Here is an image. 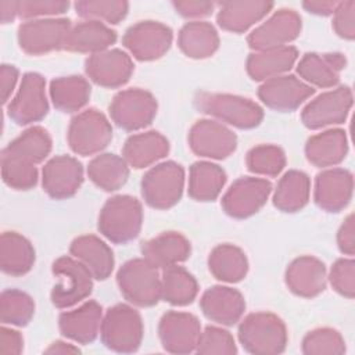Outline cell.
Masks as SVG:
<instances>
[{
    "instance_id": "8fae6325",
    "label": "cell",
    "mask_w": 355,
    "mask_h": 355,
    "mask_svg": "<svg viewBox=\"0 0 355 355\" xmlns=\"http://www.w3.org/2000/svg\"><path fill=\"white\" fill-rule=\"evenodd\" d=\"M47 111L44 78L36 72H26L17 94L7 105L10 118L18 125H28L43 119Z\"/></svg>"
},
{
    "instance_id": "d6a6232c",
    "label": "cell",
    "mask_w": 355,
    "mask_h": 355,
    "mask_svg": "<svg viewBox=\"0 0 355 355\" xmlns=\"http://www.w3.org/2000/svg\"><path fill=\"white\" fill-rule=\"evenodd\" d=\"M298 58L293 46L257 51L247 58V72L254 80H268L287 72Z\"/></svg>"
},
{
    "instance_id": "52a82bcc",
    "label": "cell",
    "mask_w": 355,
    "mask_h": 355,
    "mask_svg": "<svg viewBox=\"0 0 355 355\" xmlns=\"http://www.w3.org/2000/svg\"><path fill=\"white\" fill-rule=\"evenodd\" d=\"M184 171L173 161L161 162L146 172L141 180L144 201L157 209L173 207L182 197Z\"/></svg>"
},
{
    "instance_id": "816d5d0a",
    "label": "cell",
    "mask_w": 355,
    "mask_h": 355,
    "mask_svg": "<svg viewBox=\"0 0 355 355\" xmlns=\"http://www.w3.org/2000/svg\"><path fill=\"white\" fill-rule=\"evenodd\" d=\"M337 244L343 254L352 257L355 252V233H354V215H348L341 225L337 234Z\"/></svg>"
},
{
    "instance_id": "ee69618b",
    "label": "cell",
    "mask_w": 355,
    "mask_h": 355,
    "mask_svg": "<svg viewBox=\"0 0 355 355\" xmlns=\"http://www.w3.org/2000/svg\"><path fill=\"white\" fill-rule=\"evenodd\" d=\"M302 352L308 355H340L345 352V341L334 329H315L304 337Z\"/></svg>"
},
{
    "instance_id": "6f0895ef",
    "label": "cell",
    "mask_w": 355,
    "mask_h": 355,
    "mask_svg": "<svg viewBox=\"0 0 355 355\" xmlns=\"http://www.w3.org/2000/svg\"><path fill=\"white\" fill-rule=\"evenodd\" d=\"M80 349L73 344L64 341H54L49 348L44 349V354H79Z\"/></svg>"
},
{
    "instance_id": "ffe728a7",
    "label": "cell",
    "mask_w": 355,
    "mask_h": 355,
    "mask_svg": "<svg viewBox=\"0 0 355 355\" xmlns=\"http://www.w3.org/2000/svg\"><path fill=\"white\" fill-rule=\"evenodd\" d=\"M87 76L103 87H121L133 73L132 58L122 50H105L92 54L85 62Z\"/></svg>"
},
{
    "instance_id": "f6af8a7d",
    "label": "cell",
    "mask_w": 355,
    "mask_h": 355,
    "mask_svg": "<svg viewBox=\"0 0 355 355\" xmlns=\"http://www.w3.org/2000/svg\"><path fill=\"white\" fill-rule=\"evenodd\" d=\"M129 4L126 1H101V0H85L76 1V14L82 18L100 21L104 19L108 24H118L128 14Z\"/></svg>"
},
{
    "instance_id": "7bdbcfd3",
    "label": "cell",
    "mask_w": 355,
    "mask_h": 355,
    "mask_svg": "<svg viewBox=\"0 0 355 355\" xmlns=\"http://www.w3.org/2000/svg\"><path fill=\"white\" fill-rule=\"evenodd\" d=\"M245 164L252 173L277 176L286 165V155L277 146L261 144L248 151Z\"/></svg>"
},
{
    "instance_id": "e575fe53",
    "label": "cell",
    "mask_w": 355,
    "mask_h": 355,
    "mask_svg": "<svg viewBox=\"0 0 355 355\" xmlns=\"http://www.w3.org/2000/svg\"><path fill=\"white\" fill-rule=\"evenodd\" d=\"M311 180L301 171H288L280 178L273 194V204L283 212H297L309 200Z\"/></svg>"
},
{
    "instance_id": "83f0119b",
    "label": "cell",
    "mask_w": 355,
    "mask_h": 355,
    "mask_svg": "<svg viewBox=\"0 0 355 355\" xmlns=\"http://www.w3.org/2000/svg\"><path fill=\"white\" fill-rule=\"evenodd\" d=\"M69 252L82 262L97 280L107 279L114 269L112 251L97 236L86 234L76 237L71 243Z\"/></svg>"
},
{
    "instance_id": "f1b7e54d",
    "label": "cell",
    "mask_w": 355,
    "mask_h": 355,
    "mask_svg": "<svg viewBox=\"0 0 355 355\" xmlns=\"http://www.w3.org/2000/svg\"><path fill=\"white\" fill-rule=\"evenodd\" d=\"M116 42V32L100 21L87 19L72 26L64 49L75 53H101Z\"/></svg>"
},
{
    "instance_id": "4316f807",
    "label": "cell",
    "mask_w": 355,
    "mask_h": 355,
    "mask_svg": "<svg viewBox=\"0 0 355 355\" xmlns=\"http://www.w3.org/2000/svg\"><path fill=\"white\" fill-rule=\"evenodd\" d=\"M141 254L157 268L165 269L190 257V243L178 232H164L143 243Z\"/></svg>"
},
{
    "instance_id": "8d00e7d4",
    "label": "cell",
    "mask_w": 355,
    "mask_h": 355,
    "mask_svg": "<svg viewBox=\"0 0 355 355\" xmlns=\"http://www.w3.org/2000/svg\"><path fill=\"white\" fill-rule=\"evenodd\" d=\"M208 266L215 279L226 283H237L245 277L248 261L239 247L220 244L211 251Z\"/></svg>"
},
{
    "instance_id": "681fc988",
    "label": "cell",
    "mask_w": 355,
    "mask_h": 355,
    "mask_svg": "<svg viewBox=\"0 0 355 355\" xmlns=\"http://www.w3.org/2000/svg\"><path fill=\"white\" fill-rule=\"evenodd\" d=\"M333 14V28L336 33L344 39L352 40L355 37V1L338 3Z\"/></svg>"
},
{
    "instance_id": "b9f144b4",
    "label": "cell",
    "mask_w": 355,
    "mask_h": 355,
    "mask_svg": "<svg viewBox=\"0 0 355 355\" xmlns=\"http://www.w3.org/2000/svg\"><path fill=\"white\" fill-rule=\"evenodd\" d=\"M35 313L33 300L21 290H6L0 295V320L4 324L26 326Z\"/></svg>"
},
{
    "instance_id": "74e56055",
    "label": "cell",
    "mask_w": 355,
    "mask_h": 355,
    "mask_svg": "<svg viewBox=\"0 0 355 355\" xmlns=\"http://www.w3.org/2000/svg\"><path fill=\"white\" fill-rule=\"evenodd\" d=\"M225 183V171L212 162L198 161L190 166L189 196L197 201L215 200Z\"/></svg>"
},
{
    "instance_id": "5bb4252c",
    "label": "cell",
    "mask_w": 355,
    "mask_h": 355,
    "mask_svg": "<svg viewBox=\"0 0 355 355\" xmlns=\"http://www.w3.org/2000/svg\"><path fill=\"white\" fill-rule=\"evenodd\" d=\"M352 107V92L348 86L322 93L308 103L301 114L302 123L309 129L343 123Z\"/></svg>"
},
{
    "instance_id": "9f6ffc18",
    "label": "cell",
    "mask_w": 355,
    "mask_h": 355,
    "mask_svg": "<svg viewBox=\"0 0 355 355\" xmlns=\"http://www.w3.org/2000/svg\"><path fill=\"white\" fill-rule=\"evenodd\" d=\"M18 4H19V1H1L0 3V12H1L3 24H8L15 17H18Z\"/></svg>"
},
{
    "instance_id": "7402d4cb",
    "label": "cell",
    "mask_w": 355,
    "mask_h": 355,
    "mask_svg": "<svg viewBox=\"0 0 355 355\" xmlns=\"http://www.w3.org/2000/svg\"><path fill=\"white\" fill-rule=\"evenodd\" d=\"M352 173L343 168L320 172L315 180V202L327 212H338L348 205L352 197Z\"/></svg>"
},
{
    "instance_id": "bcb514c9",
    "label": "cell",
    "mask_w": 355,
    "mask_h": 355,
    "mask_svg": "<svg viewBox=\"0 0 355 355\" xmlns=\"http://www.w3.org/2000/svg\"><path fill=\"white\" fill-rule=\"evenodd\" d=\"M196 352L232 355L237 352V347L233 336L227 330L216 326H207L204 331H201Z\"/></svg>"
},
{
    "instance_id": "f35d334b",
    "label": "cell",
    "mask_w": 355,
    "mask_h": 355,
    "mask_svg": "<svg viewBox=\"0 0 355 355\" xmlns=\"http://www.w3.org/2000/svg\"><path fill=\"white\" fill-rule=\"evenodd\" d=\"M87 175L97 187L105 191H115L126 183L129 168L123 157L105 153L89 162Z\"/></svg>"
},
{
    "instance_id": "9c48e42d",
    "label": "cell",
    "mask_w": 355,
    "mask_h": 355,
    "mask_svg": "<svg viewBox=\"0 0 355 355\" xmlns=\"http://www.w3.org/2000/svg\"><path fill=\"white\" fill-rule=\"evenodd\" d=\"M71 31L68 18H43L24 22L18 28L19 47L31 55H40L64 49Z\"/></svg>"
},
{
    "instance_id": "5b68a950",
    "label": "cell",
    "mask_w": 355,
    "mask_h": 355,
    "mask_svg": "<svg viewBox=\"0 0 355 355\" xmlns=\"http://www.w3.org/2000/svg\"><path fill=\"white\" fill-rule=\"evenodd\" d=\"M100 336L103 344L115 352L137 351L143 338L140 313L126 304L114 305L101 320Z\"/></svg>"
},
{
    "instance_id": "4dcf8cb0",
    "label": "cell",
    "mask_w": 355,
    "mask_h": 355,
    "mask_svg": "<svg viewBox=\"0 0 355 355\" xmlns=\"http://www.w3.org/2000/svg\"><path fill=\"white\" fill-rule=\"evenodd\" d=\"M169 151V143L159 132L150 130L132 135L123 144L122 155L128 165L140 169L164 158Z\"/></svg>"
},
{
    "instance_id": "f5cc1de1",
    "label": "cell",
    "mask_w": 355,
    "mask_h": 355,
    "mask_svg": "<svg viewBox=\"0 0 355 355\" xmlns=\"http://www.w3.org/2000/svg\"><path fill=\"white\" fill-rule=\"evenodd\" d=\"M24 348V338L19 331L1 327L0 329V352L3 354H21Z\"/></svg>"
},
{
    "instance_id": "7dc6e473",
    "label": "cell",
    "mask_w": 355,
    "mask_h": 355,
    "mask_svg": "<svg viewBox=\"0 0 355 355\" xmlns=\"http://www.w3.org/2000/svg\"><path fill=\"white\" fill-rule=\"evenodd\" d=\"M330 283L333 288L347 297L352 298L355 294V262L352 258L337 259L330 270Z\"/></svg>"
},
{
    "instance_id": "7c38bea8",
    "label": "cell",
    "mask_w": 355,
    "mask_h": 355,
    "mask_svg": "<svg viewBox=\"0 0 355 355\" xmlns=\"http://www.w3.org/2000/svg\"><path fill=\"white\" fill-rule=\"evenodd\" d=\"M172 29L157 21H140L123 35V46L140 61H153L162 57L171 47Z\"/></svg>"
},
{
    "instance_id": "4fadbf2b",
    "label": "cell",
    "mask_w": 355,
    "mask_h": 355,
    "mask_svg": "<svg viewBox=\"0 0 355 355\" xmlns=\"http://www.w3.org/2000/svg\"><path fill=\"white\" fill-rule=\"evenodd\" d=\"M270 191L272 184L266 179L240 178L222 197V208L232 218H248L265 205Z\"/></svg>"
},
{
    "instance_id": "ab89813d",
    "label": "cell",
    "mask_w": 355,
    "mask_h": 355,
    "mask_svg": "<svg viewBox=\"0 0 355 355\" xmlns=\"http://www.w3.org/2000/svg\"><path fill=\"white\" fill-rule=\"evenodd\" d=\"M54 107L62 112H75L85 107L90 97V85L82 76H62L50 83Z\"/></svg>"
},
{
    "instance_id": "8992f818",
    "label": "cell",
    "mask_w": 355,
    "mask_h": 355,
    "mask_svg": "<svg viewBox=\"0 0 355 355\" xmlns=\"http://www.w3.org/2000/svg\"><path fill=\"white\" fill-rule=\"evenodd\" d=\"M51 270L57 277L51 291V302L57 308H69L90 295L93 275L78 259L60 257L53 262Z\"/></svg>"
},
{
    "instance_id": "1f68e13d",
    "label": "cell",
    "mask_w": 355,
    "mask_h": 355,
    "mask_svg": "<svg viewBox=\"0 0 355 355\" xmlns=\"http://www.w3.org/2000/svg\"><path fill=\"white\" fill-rule=\"evenodd\" d=\"M348 153V141L345 132L341 129H330L308 139L305 154L311 164L319 168L334 166L340 164Z\"/></svg>"
},
{
    "instance_id": "44dd1931",
    "label": "cell",
    "mask_w": 355,
    "mask_h": 355,
    "mask_svg": "<svg viewBox=\"0 0 355 355\" xmlns=\"http://www.w3.org/2000/svg\"><path fill=\"white\" fill-rule=\"evenodd\" d=\"M51 151V137L42 126H32L8 143L1 151V162L22 168H36Z\"/></svg>"
},
{
    "instance_id": "2e32d148",
    "label": "cell",
    "mask_w": 355,
    "mask_h": 355,
    "mask_svg": "<svg viewBox=\"0 0 355 355\" xmlns=\"http://www.w3.org/2000/svg\"><path fill=\"white\" fill-rule=\"evenodd\" d=\"M301 17L294 10L282 8L255 28L247 37L248 46L257 51L284 47L298 37Z\"/></svg>"
},
{
    "instance_id": "e0dca14e",
    "label": "cell",
    "mask_w": 355,
    "mask_h": 355,
    "mask_svg": "<svg viewBox=\"0 0 355 355\" xmlns=\"http://www.w3.org/2000/svg\"><path fill=\"white\" fill-rule=\"evenodd\" d=\"M189 144L200 157L223 159L237 147L236 135L223 123L214 119L197 121L189 133Z\"/></svg>"
},
{
    "instance_id": "cb8c5ba5",
    "label": "cell",
    "mask_w": 355,
    "mask_h": 355,
    "mask_svg": "<svg viewBox=\"0 0 355 355\" xmlns=\"http://www.w3.org/2000/svg\"><path fill=\"white\" fill-rule=\"evenodd\" d=\"M286 284L295 295L316 297L326 287L324 263L311 255L295 258L286 270Z\"/></svg>"
},
{
    "instance_id": "3957f363",
    "label": "cell",
    "mask_w": 355,
    "mask_h": 355,
    "mask_svg": "<svg viewBox=\"0 0 355 355\" xmlns=\"http://www.w3.org/2000/svg\"><path fill=\"white\" fill-rule=\"evenodd\" d=\"M116 283L122 295L133 305L153 306L161 300V277L158 268L146 258L125 262L118 273Z\"/></svg>"
},
{
    "instance_id": "30bf717a",
    "label": "cell",
    "mask_w": 355,
    "mask_h": 355,
    "mask_svg": "<svg viewBox=\"0 0 355 355\" xmlns=\"http://www.w3.org/2000/svg\"><path fill=\"white\" fill-rule=\"evenodd\" d=\"M157 114V100L143 89L119 92L110 104L112 121L125 130H139L150 125Z\"/></svg>"
},
{
    "instance_id": "db71d44e",
    "label": "cell",
    "mask_w": 355,
    "mask_h": 355,
    "mask_svg": "<svg viewBox=\"0 0 355 355\" xmlns=\"http://www.w3.org/2000/svg\"><path fill=\"white\" fill-rule=\"evenodd\" d=\"M18 80V69L14 65L3 64L0 68V90H1V103L6 104L14 92V87Z\"/></svg>"
},
{
    "instance_id": "6da1fadb",
    "label": "cell",
    "mask_w": 355,
    "mask_h": 355,
    "mask_svg": "<svg viewBox=\"0 0 355 355\" xmlns=\"http://www.w3.org/2000/svg\"><path fill=\"white\" fill-rule=\"evenodd\" d=\"M239 340L250 354L275 355L286 349L287 330L279 316L269 312H257L241 320Z\"/></svg>"
},
{
    "instance_id": "d4e9b609",
    "label": "cell",
    "mask_w": 355,
    "mask_h": 355,
    "mask_svg": "<svg viewBox=\"0 0 355 355\" xmlns=\"http://www.w3.org/2000/svg\"><path fill=\"white\" fill-rule=\"evenodd\" d=\"M101 316V306L96 301H87L73 311L62 312L58 318V326L67 338L80 344H89L100 333Z\"/></svg>"
},
{
    "instance_id": "603a6c76",
    "label": "cell",
    "mask_w": 355,
    "mask_h": 355,
    "mask_svg": "<svg viewBox=\"0 0 355 355\" xmlns=\"http://www.w3.org/2000/svg\"><path fill=\"white\" fill-rule=\"evenodd\" d=\"M200 308L207 319L219 324L232 326L243 316L245 301L236 288L214 286L202 294Z\"/></svg>"
},
{
    "instance_id": "277c9868",
    "label": "cell",
    "mask_w": 355,
    "mask_h": 355,
    "mask_svg": "<svg viewBox=\"0 0 355 355\" xmlns=\"http://www.w3.org/2000/svg\"><path fill=\"white\" fill-rule=\"evenodd\" d=\"M194 104L201 112L239 129L255 128L263 118V111L257 103L239 96L198 92Z\"/></svg>"
},
{
    "instance_id": "9a60e30c",
    "label": "cell",
    "mask_w": 355,
    "mask_h": 355,
    "mask_svg": "<svg viewBox=\"0 0 355 355\" xmlns=\"http://www.w3.org/2000/svg\"><path fill=\"white\" fill-rule=\"evenodd\" d=\"M158 336L165 351L171 354H190L197 348L201 324L191 313L171 311L161 318Z\"/></svg>"
},
{
    "instance_id": "ac0fdd59",
    "label": "cell",
    "mask_w": 355,
    "mask_h": 355,
    "mask_svg": "<svg viewBox=\"0 0 355 355\" xmlns=\"http://www.w3.org/2000/svg\"><path fill=\"white\" fill-rule=\"evenodd\" d=\"M315 93L313 87L294 75H280L265 80L258 89V97L276 111H294Z\"/></svg>"
},
{
    "instance_id": "c3c4849f",
    "label": "cell",
    "mask_w": 355,
    "mask_h": 355,
    "mask_svg": "<svg viewBox=\"0 0 355 355\" xmlns=\"http://www.w3.org/2000/svg\"><path fill=\"white\" fill-rule=\"evenodd\" d=\"M68 1H50V0H31L19 1L18 17L19 18H36L44 15L62 14L68 10Z\"/></svg>"
},
{
    "instance_id": "f907efd6",
    "label": "cell",
    "mask_w": 355,
    "mask_h": 355,
    "mask_svg": "<svg viewBox=\"0 0 355 355\" xmlns=\"http://www.w3.org/2000/svg\"><path fill=\"white\" fill-rule=\"evenodd\" d=\"M176 12L186 18H198L212 14L215 4L211 1H173Z\"/></svg>"
},
{
    "instance_id": "d6986e66",
    "label": "cell",
    "mask_w": 355,
    "mask_h": 355,
    "mask_svg": "<svg viewBox=\"0 0 355 355\" xmlns=\"http://www.w3.org/2000/svg\"><path fill=\"white\" fill-rule=\"evenodd\" d=\"M83 182L82 164L69 155H57L43 166V190L54 200L72 197Z\"/></svg>"
},
{
    "instance_id": "11a10c76",
    "label": "cell",
    "mask_w": 355,
    "mask_h": 355,
    "mask_svg": "<svg viewBox=\"0 0 355 355\" xmlns=\"http://www.w3.org/2000/svg\"><path fill=\"white\" fill-rule=\"evenodd\" d=\"M304 8L312 14L316 15H329L333 14L334 10L337 8L338 3L337 1H315V0H309V1H304L302 3Z\"/></svg>"
},
{
    "instance_id": "d590c367",
    "label": "cell",
    "mask_w": 355,
    "mask_h": 355,
    "mask_svg": "<svg viewBox=\"0 0 355 355\" xmlns=\"http://www.w3.org/2000/svg\"><path fill=\"white\" fill-rule=\"evenodd\" d=\"M178 44L190 58H207L218 50L219 37L216 29L209 22L194 21L180 29Z\"/></svg>"
},
{
    "instance_id": "f546056e",
    "label": "cell",
    "mask_w": 355,
    "mask_h": 355,
    "mask_svg": "<svg viewBox=\"0 0 355 355\" xmlns=\"http://www.w3.org/2000/svg\"><path fill=\"white\" fill-rule=\"evenodd\" d=\"M272 8V1H223L219 3L216 21L222 29L241 33L261 21Z\"/></svg>"
},
{
    "instance_id": "60d3db41",
    "label": "cell",
    "mask_w": 355,
    "mask_h": 355,
    "mask_svg": "<svg viewBox=\"0 0 355 355\" xmlns=\"http://www.w3.org/2000/svg\"><path fill=\"white\" fill-rule=\"evenodd\" d=\"M198 284L184 268L173 265L162 272L161 298L172 305H187L197 297Z\"/></svg>"
},
{
    "instance_id": "ba28073f",
    "label": "cell",
    "mask_w": 355,
    "mask_h": 355,
    "mask_svg": "<svg viewBox=\"0 0 355 355\" xmlns=\"http://www.w3.org/2000/svg\"><path fill=\"white\" fill-rule=\"evenodd\" d=\"M112 128L104 114L89 108L78 114L68 128V144L79 155H92L108 146Z\"/></svg>"
},
{
    "instance_id": "484cf974",
    "label": "cell",
    "mask_w": 355,
    "mask_h": 355,
    "mask_svg": "<svg viewBox=\"0 0 355 355\" xmlns=\"http://www.w3.org/2000/svg\"><path fill=\"white\" fill-rule=\"evenodd\" d=\"M345 64L347 60L341 53H306L300 60L297 72L304 80L318 87H333L338 83Z\"/></svg>"
},
{
    "instance_id": "836d02e7",
    "label": "cell",
    "mask_w": 355,
    "mask_h": 355,
    "mask_svg": "<svg viewBox=\"0 0 355 355\" xmlns=\"http://www.w3.org/2000/svg\"><path fill=\"white\" fill-rule=\"evenodd\" d=\"M35 262V250L28 239L17 232H4L0 237V266L11 276H22Z\"/></svg>"
},
{
    "instance_id": "7a4b0ae2",
    "label": "cell",
    "mask_w": 355,
    "mask_h": 355,
    "mask_svg": "<svg viewBox=\"0 0 355 355\" xmlns=\"http://www.w3.org/2000/svg\"><path fill=\"white\" fill-rule=\"evenodd\" d=\"M143 223V209L132 196H115L107 200L98 215V230L110 241L125 244L136 239Z\"/></svg>"
}]
</instances>
